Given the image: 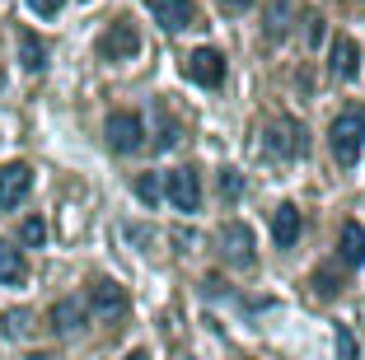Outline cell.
I'll use <instances>...</instances> for the list:
<instances>
[{
  "instance_id": "cell-8",
  "label": "cell",
  "mask_w": 365,
  "mask_h": 360,
  "mask_svg": "<svg viewBox=\"0 0 365 360\" xmlns=\"http://www.w3.org/2000/svg\"><path fill=\"white\" fill-rule=\"evenodd\" d=\"M89 304H94L98 318H122L127 314V290L118 281H94L89 286Z\"/></svg>"
},
{
  "instance_id": "cell-18",
  "label": "cell",
  "mask_w": 365,
  "mask_h": 360,
  "mask_svg": "<svg viewBox=\"0 0 365 360\" xmlns=\"http://www.w3.org/2000/svg\"><path fill=\"white\" fill-rule=\"evenodd\" d=\"M286 19H290V5H286V0H277V5L267 10V33H272V38L286 33Z\"/></svg>"
},
{
  "instance_id": "cell-27",
  "label": "cell",
  "mask_w": 365,
  "mask_h": 360,
  "mask_svg": "<svg viewBox=\"0 0 365 360\" xmlns=\"http://www.w3.org/2000/svg\"><path fill=\"white\" fill-rule=\"evenodd\" d=\"M29 360H52V356H43V351H38V356H29Z\"/></svg>"
},
{
  "instance_id": "cell-13",
  "label": "cell",
  "mask_w": 365,
  "mask_h": 360,
  "mask_svg": "<svg viewBox=\"0 0 365 360\" xmlns=\"http://www.w3.org/2000/svg\"><path fill=\"white\" fill-rule=\"evenodd\" d=\"M356 71H361V47L351 38H337L333 43V75L337 80H356Z\"/></svg>"
},
{
  "instance_id": "cell-5",
  "label": "cell",
  "mask_w": 365,
  "mask_h": 360,
  "mask_svg": "<svg viewBox=\"0 0 365 360\" xmlns=\"http://www.w3.org/2000/svg\"><path fill=\"white\" fill-rule=\"evenodd\" d=\"M136 52H140V38H136V29H131V19H118L98 38V56H103V61H131Z\"/></svg>"
},
{
  "instance_id": "cell-24",
  "label": "cell",
  "mask_w": 365,
  "mask_h": 360,
  "mask_svg": "<svg viewBox=\"0 0 365 360\" xmlns=\"http://www.w3.org/2000/svg\"><path fill=\"white\" fill-rule=\"evenodd\" d=\"M220 192H225L230 202L239 197V173H235V169H225V178H220Z\"/></svg>"
},
{
  "instance_id": "cell-3",
  "label": "cell",
  "mask_w": 365,
  "mask_h": 360,
  "mask_svg": "<svg viewBox=\"0 0 365 360\" xmlns=\"http://www.w3.org/2000/svg\"><path fill=\"white\" fill-rule=\"evenodd\" d=\"M164 197H169L173 211L192 215L197 206H202V182H197L192 169H173V173H164Z\"/></svg>"
},
{
  "instance_id": "cell-9",
  "label": "cell",
  "mask_w": 365,
  "mask_h": 360,
  "mask_svg": "<svg viewBox=\"0 0 365 360\" xmlns=\"http://www.w3.org/2000/svg\"><path fill=\"white\" fill-rule=\"evenodd\" d=\"M220 244H225V262L235 267H253V234H248V225H225L220 230Z\"/></svg>"
},
{
  "instance_id": "cell-15",
  "label": "cell",
  "mask_w": 365,
  "mask_h": 360,
  "mask_svg": "<svg viewBox=\"0 0 365 360\" xmlns=\"http://www.w3.org/2000/svg\"><path fill=\"white\" fill-rule=\"evenodd\" d=\"M290 136H300V127H295V122H286V127H277V122H272V127H267V150H277V155H300L304 140H290Z\"/></svg>"
},
{
  "instance_id": "cell-11",
  "label": "cell",
  "mask_w": 365,
  "mask_h": 360,
  "mask_svg": "<svg viewBox=\"0 0 365 360\" xmlns=\"http://www.w3.org/2000/svg\"><path fill=\"white\" fill-rule=\"evenodd\" d=\"M337 257H342L346 267H361L365 262V230L356 220L342 225V239H337Z\"/></svg>"
},
{
  "instance_id": "cell-23",
  "label": "cell",
  "mask_w": 365,
  "mask_h": 360,
  "mask_svg": "<svg viewBox=\"0 0 365 360\" xmlns=\"http://www.w3.org/2000/svg\"><path fill=\"white\" fill-rule=\"evenodd\" d=\"M29 5H33V14H43V19H52V14L61 10L66 0H29Z\"/></svg>"
},
{
  "instance_id": "cell-17",
  "label": "cell",
  "mask_w": 365,
  "mask_h": 360,
  "mask_svg": "<svg viewBox=\"0 0 365 360\" xmlns=\"http://www.w3.org/2000/svg\"><path fill=\"white\" fill-rule=\"evenodd\" d=\"M19 239H24L29 248H43V239H47V225L38 220V215H29V220L19 225Z\"/></svg>"
},
{
  "instance_id": "cell-12",
  "label": "cell",
  "mask_w": 365,
  "mask_h": 360,
  "mask_svg": "<svg viewBox=\"0 0 365 360\" xmlns=\"http://www.w3.org/2000/svg\"><path fill=\"white\" fill-rule=\"evenodd\" d=\"M272 239H277V248H290L295 239H300V211L295 206H277V215H272Z\"/></svg>"
},
{
  "instance_id": "cell-2",
  "label": "cell",
  "mask_w": 365,
  "mask_h": 360,
  "mask_svg": "<svg viewBox=\"0 0 365 360\" xmlns=\"http://www.w3.org/2000/svg\"><path fill=\"white\" fill-rule=\"evenodd\" d=\"M103 136H108V145L118 150V155H131V150H140V136H145V122H140L136 113H108V122H103Z\"/></svg>"
},
{
  "instance_id": "cell-10",
  "label": "cell",
  "mask_w": 365,
  "mask_h": 360,
  "mask_svg": "<svg viewBox=\"0 0 365 360\" xmlns=\"http://www.w3.org/2000/svg\"><path fill=\"white\" fill-rule=\"evenodd\" d=\"M52 332H61V337H71V332H80L85 328V318H89V309L80 304V299H56L52 304Z\"/></svg>"
},
{
  "instance_id": "cell-26",
  "label": "cell",
  "mask_w": 365,
  "mask_h": 360,
  "mask_svg": "<svg viewBox=\"0 0 365 360\" xmlns=\"http://www.w3.org/2000/svg\"><path fill=\"white\" fill-rule=\"evenodd\" d=\"M127 360H150V356H145V351H131V356Z\"/></svg>"
},
{
  "instance_id": "cell-16",
  "label": "cell",
  "mask_w": 365,
  "mask_h": 360,
  "mask_svg": "<svg viewBox=\"0 0 365 360\" xmlns=\"http://www.w3.org/2000/svg\"><path fill=\"white\" fill-rule=\"evenodd\" d=\"M19 61H24V71H43L47 66V47L33 33H19Z\"/></svg>"
},
{
  "instance_id": "cell-19",
  "label": "cell",
  "mask_w": 365,
  "mask_h": 360,
  "mask_svg": "<svg viewBox=\"0 0 365 360\" xmlns=\"http://www.w3.org/2000/svg\"><path fill=\"white\" fill-rule=\"evenodd\" d=\"M0 328H5V337H24V328H29V314H24V309H10V314L0 318Z\"/></svg>"
},
{
  "instance_id": "cell-14",
  "label": "cell",
  "mask_w": 365,
  "mask_h": 360,
  "mask_svg": "<svg viewBox=\"0 0 365 360\" xmlns=\"http://www.w3.org/2000/svg\"><path fill=\"white\" fill-rule=\"evenodd\" d=\"M24 276H29V267H24L19 248L0 244V286H24Z\"/></svg>"
},
{
  "instance_id": "cell-7",
  "label": "cell",
  "mask_w": 365,
  "mask_h": 360,
  "mask_svg": "<svg viewBox=\"0 0 365 360\" xmlns=\"http://www.w3.org/2000/svg\"><path fill=\"white\" fill-rule=\"evenodd\" d=\"M29 187H33L29 164H5V169H0V211H14V206L29 197Z\"/></svg>"
},
{
  "instance_id": "cell-1",
  "label": "cell",
  "mask_w": 365,
  "mask_h": 360,
  "mask_svg": "<svg viewBox=\"0 0 365 360\" xmlns=\"http://www.w3.org/2000/svg\"><path fill=\"white\" fill-rule=\"evenodd\" d=\"M328 145H333V159L342 169H351L356 159H361V145H365V113L361 108L337 113V122L328 127Z\"/></svg>"
},
{
  "instance_id": "cell-4",
  "label": "cell",
  "mask_w": 365,
  "mask_h": 360,
  "mask_svg": "<svg viewBox=\"0 0 365 360\" xmlns=\"http://www.w3.org/2000/svg\"><path fill=\"white\" fill-rule=\"evenodd\" d=\"M187 80L202 85V89H220L225 85V56L215 52V47H197L187 56Z\"/></svg>"
},
{
  "instance_id": "cell-28",
  "label": "cell",
  "mask_w": 365,
  "mask_h": 360,
  "mask_svg": "<svg viewBox=\"0 0 365 360\" xmlns=\"http://www.w3.org/2000/svg\"><path fill=\"white\" fill-rule=\"evenodd\" d=\"M187 360H192V356H187Z\"/></svg>"
},
{
  "instance_id": "cell-6",
  "label": "cell",
  "mask_w": 365,
  "mask_h": 360,
  "mask_svg": "<svg viewBox=\"0 0 365 360\" xmlns=\"http://www.w3.org/2000/svg\"><path fill=\"white\" fill-rule=\"evenodd\" d=\"M150 14L160 19L164 33L197 29V5H192V0H150Z\"/></svg>"
},
{
  "instance_id": "cell-25",
  "label": "cell",
  "mask_w": 365,
  "mask_h": 360,
  "mask_svg": "<svg viewBox=\"0 0 365 360\" xmlns=\"http://www.w3.org/2000/svg\"><path fill=\"white\" fill-rule=\"evenodd\" d=\"M230 10H244V5H253V0H225Z\"/></svg>"
},
{
  "instance_id": "cell-22",
  "label": "cell",
  "mask_w": 365,
  "mask_h": 360,
  "mask_svg": "<svg viewBox=\"0 0 365 360\" xmlns=\"http://www.w3.org/2000/svg\"><path fill=\"white\" fill-rule=\"evenodd\" d=\"M314 290H323V295H337V276H333V272H314Z\"/></svg>"
},
{
  "instance_id": "cell-20",
  "label": "cell",
  "mask_w": 365,
  "mask_h": 360,
  "mask_svg": "<svg viewBox=\"0 0 365 360\" xmlns=\"http://www.w3.org/2000/svg\"><path fill=\"white\" fill-rule=\"evenodd\" d=\"M136 197H140V202H160V178H155V173H140V178H136Z\"/></svg>"
},
{
  "instance_id": "cell-21",
  "label": "cell",
  "mask_w": 365,
  "mask_h": 360,
  "mask_svg": "<svg viewBox=\"0 0 365 360\" xmlns=\"http://www.w3.org/2000/svg\"><path fill=\"white\" fill-rule=\"evenodd\" d=\"M337 360H356V341L346 328H337Z\"/></svg>"
}]
</instances>
